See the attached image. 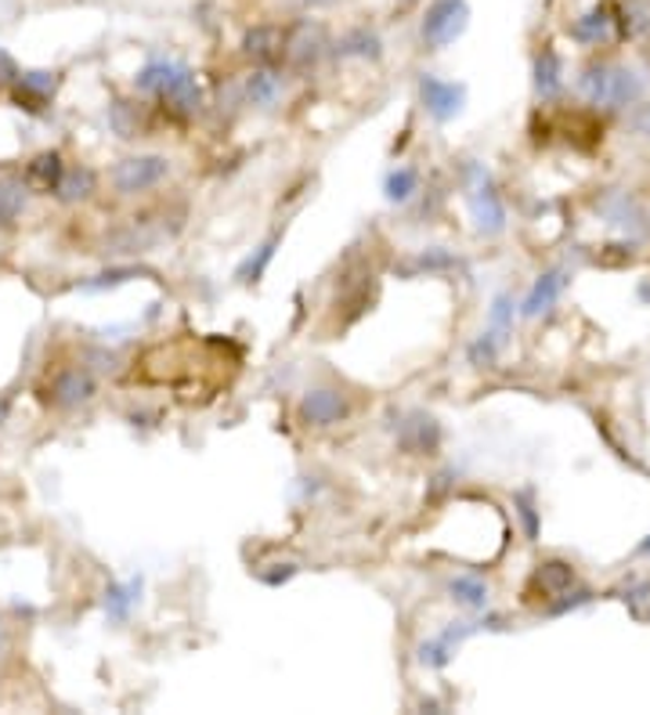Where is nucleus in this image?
<instances>
[{
	"mask_svg": "<svg viewBox=\"0 0 650 715\" xmlns=\"http://www.w3.org/2000/svg\"><path fill=\"white\" fill-rule=\"evenodd\" d=\"M134 87L141 95L156 98L163 109H167L174 120H196L199 109H203V87H199V76L192 65L174 62V58H159L152 55L145 65L138 69Z\"/></svg>",
	"mask_w": 650,
	"mask_h": 715,
	"instance_id": "1",
	"label": "nucleus"
},
{
	"mask_svg": "<svg viewBox=\"0 0 650 715\" xmlns=\"http://www.w3.org/2000/svg\"><path fill=\"white\" fill-rule=\"evenodd\" d=\"M578 91L589 105H604V109H622L643 98L647 80L629 65L618 62H593L578 76Z\"/></svg>",
	"mask_w": 650,
	"mask_h": 715,
	"instance_id": "2",
	"label": "nucleus"
},
{
	"mask_svg": "<svg viewBox=\"0 0 650 715\" xmlns=\"http://www.w3.org/2000/svg\"><path fill=\"white\" fill-rule=\"evenodd\" d=\"M470 26V4L466 0H430V8L423 11L419 37L427 44V51H445L448 44H456Z\"/></svg>",
	"mask_w": 650,
	"mask_h": 715,
	"instance_id": "3",
	"label": "nucleus"
},
{
	"mask_svg": "<svg viewBox=\"0 0 650 715\" xmlns=\"http://www.w3.org/2000/svg\"><path fill=\"white\" fill-rule=\"evenodd\" d=\"M470 174V192H466V203H470V214H474V225L481 236H503L506 231V203L499 189H495L492 174L484 167H466Z\"/></svg>",
	"mask_w": 650,
	"mask_h": 715,
	"instance_id": "4",
	"label": "nucleus"
},
{
	"mask_svg": "<svg viewBox=\"0 0 650 715\" xmlns=\"http://www.w3.org/2000/svg\"><path fill=\"white\" fill-rule=\"evenodd\" d=\"M329 48H333V44H329V33L322 22H315V19L293 22V26L282 33V62L289 69H315Z\"/></svg>",
	"mask_w": 650,
	"mask_h": 715,
	"instance_id": "5",
	"label": "nucleus"
},
{
	"mask_svg": "<svg viewBox=\"0 0 650 715\" xmlns=\"http://www.w3.org/2000/svg\"><path fill=\"white\" fill-rule=\"evenodd\" d=\"M170 174V159L167 156H156V152H145V156H127L113 167V189L120 195H138V192H149L156 184L167 181Z\"/></svg>",
	"mask_w": 650,
	"mask_h": 715,
	"instance_id": "6",
	"label": "nucleus"
},
{
	"mask_svg": "<svg viewBox=\"0 0 650 715\" xmlns=\"http://www.w3.org/2000/svg\"><path fill=\"white\" fill-rule=\"evenodd\" d=\"M94 394H98V383H94L91 372L80 366L58 369L44 386V402L51 408H62V413H73V408L87 405Z\"/></svg>",
	"mask_w": 650,
	"mask_h": 715,
	"instance_id": "7",
	"label": "nucleus"
},
{
	"mask_svg": "<svg viewBox=\"0 0 650 715\" xmlns=\"http://www.w3.org/2000/svg\"><path fill=\"white\" fill-rule=\"evenodd\" d=\"M419 102L427 109L430 120L437 123H448L463 112L466 105V84H456V80H441L434 73H423L419 76Z\"/></svg>",
	"mask_w": 650,
	"mask_h": 715,
	"instance_id": "8",
	"label": "nucleus"
},
{
	"mask_svg": "<svg viewBox=\"0 0 650 715\" xmlns=\"http://www.w3.org/2000/svg\"><path fill=\"white\" fill-rule=\"evenodd\" d=\"M441 438V424L427 413H409L398 424V449L405 455H437Z\"/></svg>",
	"mask_w": 650,
	"mask_h": 715,
	"instance_id": "9",
	"label": "nucleus"
},
{
	"mask_svg": "<svg viewBox=\"0 0 650 715\" xmlns=\"http://www.w3.org/2000/svg\"><path fill=\"white\" fill-rule=\"evenodd\" d=\"M351 416V402L340 391H329V386H318V391H307L300 397V419L307 427H336Z\"/></svg>",
	"mask_w": 650,
	"mask_h": 715,
	"instance_id": "10",
	"label": "nucleus"
},
{
	"mask_svg": "<svg viewBox=\"0 0 650 715\" xmlns=\"http://www.w3.org/2000/svg\"><path fill=\"white\" fill-rule=\"evenodd\" d=\"M477 629H484V621H452L441 636L419 643V665L423 668H445L448 662H452V654L459 651V643L474 636Z\"/></svg>",
	"mask_w": 650,
	"mask_h": 715,
	"instance_id": "11",
	"label": "nucleus"
},
{
	"mask_svg": "<svg viewBox=\"0 0 650 715\" xmlns=\"http://www.w3.org/2000/svg\"><path fill=\"white\" fill-rule=\"evenodd\" d=\"M15 105L26 112H44L47 105H51L55 91H58V73H44V69H33V73H19L15 84Z\"/></svg>",
	"mask_w": 650,
	"mask_h": 715,
	"instance_id": "12",
	"label": "nucleus"
},
{
	"mask_svg": "<svg viewBox=\"0 0 650 715\" xmlns=\"http://www.w3.org/2000/svg\"><path fill=\"white\" fill-rule=\"evenodd\" d=\"M614 29H618V11H614L611 4H596L575 22L571 37L578 44H586V48H600V44H607L614 37Z\"/></svg>",
	"mask_w": 650,
	"mask_h": 715,
	"instance_id": "13",
	"label": "nucleus"
},
{
	"mask_svg": "<svg viewBox=\"0 0 650 715\" xmlns=\"http://www.w3.org/2000/svg\"><path fill=\"white\" fill-rule=\"evenodd\" d=\"M564 283H567L564 267H549V272H542L535 278V286L528 289L524 303H520V314H524V319H539V314H546L553 303H557L560 293H564Z\"/></svg>",
	"mask_w": 650,
	"mask_h": 715,
	"instance_id": "14",
	"label": "nucleus"
},
{
	"mask_svg": "<svg viewBox=\"0 0 650 715\" xmlns=\"http://www.w3.org/2000/svg\"><path fill=\"white\" fill-rule=\"evenodd\" d=\"M282 33L279 26H253L246 29L243 37V55L250 58L253 65H275L282 62Z\"/></svg>",
	"mask_w": 650,
	"mask_h": 715,
	"instance_id": "15",
	"label": "nucleus"
},
{
	"mask_svg": "<svg viewBox=\"0 0 650 715\" xmlns=\"http://www.w3.org/2000/svg\"><path fill=\"white\" fill-rule=\"evenodd\" d=\"M62 174H66V159L58 156L55 148H47V152H40V156H33L26 163V184L40 195H55Z\"/></svg>",
	"mask_w": 650,
	"mask_h": 715,
	"instance_id": "16",
	"label": "nucleus"
},
{
	"mask_svg": "<svg viewBox=\"0 0 650 715\" xmlns=\"http://www.w3.org/2000/svg\"><path fill=\"white\" fill-rule=\"evenodd\" d=\"M560 91H564V58L546 44L535 55V95L542 102H553L560 98Z\"/></svg>",
	"mask_w": 650,
	"mask_h": 715,
	"instance_id": "17",
	"label": "nucleus"
},
{
	"mask_svg": "<svg viewBox=\"0 0 650 715\" xmlns=\"http://www.w3.org/2000/svg\"><path fill=\"white\" fill-rule=\"evenodd\" d=\"M333 51H336V58H362V62H380V58H383V40H380V33H376V29L358 26V29L344 33V37L333 44Z\"/></svg>",
	"mask_w": 650,
	"mask_h": 715,
	"instance_id": "18",
	"label": "nucleus"
},
{
	"mask_svg": "<svg viewBox=\"0 0 650 715\" xmlns=\"http://www.w3.org/2000/svg\"><path fill=\"white\" fill-rule=\"evenodd\" d=\"M141 589H145V579H141V574H134V579H127V582L105 585V615H109V621H127L141 600Z\"/></svg>",
	"mask_w": 650,
	"mask_h": 715,
	"instance_id": "19",
	"label": "nucleus"
},
{
	"mask_svg": "<svg viewBox=\"0 0 650 715\" xmlns=\"http://www.w3.org/2000/svg\"><path fill=\"white\" fill-rule=\"evenodd\" d=\"M531 585L542 593V600H553V596H560L575 585V568L567 560H546L531 574Z\"/></svg>",
	"mask_w": 650,
	"mask_h": 715,
	"instance_id": "20",
	"label": "nucleus"
},
{
	"mask_svg": "<svg viewBox=\"0 0 650 715\" xmlns=\"http://www.w3.org/2000/svg\"><path fill=\"white\" fill-rule=\"evenodd\" d=\"M26 178L11 170H0V228L15 225L19 214L26 210Z\"/></svg>",
	"mask_w": 650,
	"mask_h": 715,
	"instance_id": "21",
	"label": "nucleus"
},
{
	"mask_svg": "<svg viewBox=\"0 0 650 715\" xmlns=\"http://www.w3.org/2000/svg\"><path fill=\"white\" fill-rule=\"evenodd\" d=\"M282 95V80L275 73V65H257L250 76H246V102L260 105V109H271Z\"/></svg>",
	"mask_w": 650,
	"mask_h": 715,
	"instance_id": "22",
	"label": "nucleus"
},
{
	"mask_svg": "<svg viewBox=\"0 0 650 715\" xmlns=\"http://www.w3.org/2000/svg\"><path fill=\"white\" fill-rule=\"evenodd\" d=\"M94 189H98V174L91 167H66L55 195L62 199V203H84V199L94 195Z\"/></svg>",
	"mask_w": 650,
	"mask_h": 715,
	"instance_id": "23",
	"label": "nucleus"
},
{
	"mask_svg": "<svg viewBox=\"0 0 650 715\" xmlns=\"http://www.w3.org/2000/svg\"><path fill=\"white\" fill-rule=\"evenodd\" d=\"M279 242H282V236H271L268 242H260L257 250L246 257V261L235 267V278H239L243 286H250V283H260L264 278V272H268V264L275 261V250H279Z\"/></svg>",
	"mask_w": 650,
	"mask_h": 715,
	"instance_id": "24",
	"label": "nucleus"
},
{
	"mask_svg": "<svg viewBox=\"0 0 650 715\" xmlns=\"http://www.w3.org/2000/svg\"><path fill=\"white\" fill-rule=\"evenodd\" d=\"M419 192V170L416 167H394L383 178V199L387 203H409Z\"/></svg>",
	"mask_w": 650,
	"mask_h": 715,
	"instance_id": "25",
	"label": "nucleus"
},
{
	"mask_svg": "<svg viewBox=\"0 0 650 715\" xmlns=\"http://www.w3.org/2000/svg\"><path fill=\"white\" fill-rule=\"evenodd\" d=\"M448 593L459 607H470V611H484L488 607V585L474 574H459V579L448 582Z\"/></svg>",
	"mask_w": 650,
	"mask_h": 715,
	"instance_id": "26",
	"label": "nucleus"
},
{
	"mask_svg": "<svg viewBox=\"0 0 650 715\" xmlns=\"http://www.w3.org/2000/svg\"><path fill=\"white\" fill-rule=\"evenodd\" d=\"M130 278H152V272H145V267H134V264H123V267H105V272H98V275L84 278V283H80V289H84V293H105V289L127 286Z\"/></svg>",
	"mask_w": 650,
	"mask_h": 715,
	"instance_id": "27",
	"label": "nucleus"
},
{
	"mask_svg": "<svg viewBox=\"0 0 650 715\" xmlns=\"http://www.w3.org/2000/svg\"><path fill=\"white\" fill-rule=\"evenodd\" d=\"M459 267V257H452L448 250H441V246H430V250H423V253H416L412 261L401 267L405 275H434V272H456Z\"/></svg>",
	"mask_w": 650,
	"mask_h": 715,
	"instance_id": "28",
	"label": "nucleus"
},
{
	"mask_svg": "<svg viewBox=\"0 0 650 715\" xmlns=\"http://www.w3.org/2000/svg\"><path fill=\"white\" fill-rule=\"evenodd\" d=\"M604 214H611V217H614L611 225H618V228H625V231H647L643 210L636 206L629 195H611L607 203H604Z\"/></svg>",
	"mask_w": 650,
	"mask_h": 715,
	"instance_id": "29",
	"label": "nucleus"
},
{
	"mask_svg": "<svg viewBox=\"0 0 650 715\" xmlns=\"http://www.w3.org/2000/svg\"><path fill=\"white\" fill-rule=\"evenodd\" d=\"M109 123H113V131L120 134V138H141L145 134V116H141L138 105H130V102H113L109 105Z\"/></svg>",
	"mask_w": 650,
	"mask_h": 715,
	"instance_id": "30",
	"label": "nucleus"
},
{
	"mask_svg": "<svg viewBox=\"0 0 650 715\" xmlns=\"http://www.w3.org/2000/svg\"><path fill=\"white\" fill-rule=\"evenodd\" d=\"M488 333L499 339V344H506V336L513 333V300L506 297V293H499V297L492 300V325H488Z\"/></svg>",
	"mask_w": 650,
	"mask_h": 715,
	"instance_id": "31",
	"label": "nucleus"
},
{
	"mask_svg": "<svg viewBox=\"0 0 650 715\" xmlns=\"http://www.w3.org/2000/svg\"><path fill=\"white\" fill-rule=\"evenodd\" d=\"M499 350H503V344L495 339L488 330H484L474 344H470V350H466V358H470V366H477V369H492L495 366V358H499Z\"/></svg>",
	"mask_w": 650,
	"mask_h": 715,
	"instance_id": "32",
	"label": "nucleus"
},
{
	"mask_svg": "<svg viewBox=\"0 0 650 715\" xmlns=\"http://www.w3.org/2000/svg\"><path fill=\"white\" fill-rule=\"evenodd\" d=\"M513 510H517L520 524H524V535H528V538H535V535H539V510H535V491H531V488H520L517 496H513Z\"/></svg>",
	"mask_w": 650,
	"mask_h": 715,
	"instance_id": "33",
	"label": "nucleus"
},
{
	"mask_svg": "<svg viewBox=\"0 0 650 715\" xmlns=\"http://www.w3.org/2000/svg\"><path fill=\"white\" fill-rule=\"evenodd\" d=\"M564 600H557V604H549V615H564V611H575V607H582V604H589L593 600V593L589 589H567V593H560Z\"/></svg>",
	"mask_w": 650,
	"mask_h": 715,
	"instance_id": "34",
	"label": "nucleus"
},
{
	"mask_svg": "<svg viewBox=\"0 0 650 715\" xmlns=\"http://www.w3.org/2000/svg\"><path fill=\"white\" fill-rule=\"evenodd\" d=\"M15 76H19L15 58H11L4 48H0V87H11V84H15Z\"/></svg>",
	"mask_w": 650,
	"mask_h": 715,
	"instance_id": "35",
	"label": "nucleus"
},
{
	"mask_svg": "<svg viewBox=\"0 0 650 715\" xmlns=\"http://www.w3.org/2000/svg\"><path fill=\"white\" fill-rule=\"evenodd\" d=\"M286 4L297 11H322V8H336L340 0H286Z\"/></svg>",
	"mask_w": 650,
	"mask_h": 715,
	"instance_id": "36",
	"label": "nucleus"
},
{
	"mask_svg": "<svg viewBox=\"0 0 650 715\" xmlns=\"http://www.w3.org/2000/svg\"><path fill=\"white\" fill-rule=\"evenodd\" d=\"M8 416H11V402L8 397H0V424H8Z\"/></svg>",
	"mask_w": 650,
	"mask_h": 715,
	"instance_id": "37",
	"label": "nucleus"
},
{
	"mask_svg": "<svg viewBox=\"0 0 650 715\" xmlns=\"http://www.w3.org/2000/svg\"><path fill=\"white\" fill-rule=\"evenodd\" d=\"M636 557H650V535L643 538V543H640V546H636Z\"/></svg>",
	"mask_w": 650,
	"mask_h": 715,
	"instance_id": "38",
	"label": "nucleus"
}]
</instances>
